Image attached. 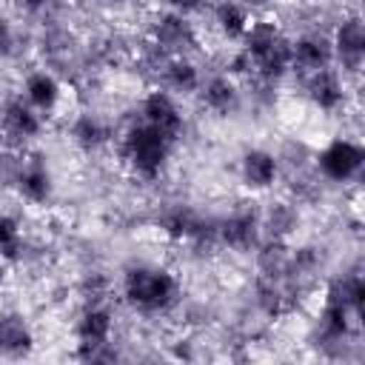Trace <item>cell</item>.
<instances>
[{
  "label": "cell",
  "instance_id": "6da1fadb",
  "mask_svg": "<svg viewBox=\"0 0 365 365\" xmlns=\"http://www.w3.org/2000/svg\"><path fill=\"white\" fill-rule=\"evenodd\" d=\"M242 51L251 57V68L265 80H277L291 68V40L271 20H257L242 34Z\"/></svg>",
  "mask_w": 365,
  "mask_h": 365
},
{
  "label": "cell",
  "instance_id": "7a4b0ae2",
  "mask_svg": "<svg viewBox=\"0 0 365 365\" xmlns=\"http://www.w3.org/2000/svg\"><path fill=\"white\" fill-rule=\"evenodd\" d=\"M123 297L140 311H163L177 297V279L157 265H134L123 277Z\"/></svg>",
  "mask_w": 365,
  "mask_h": 365
},
{
  "label": "cell",
  "instance_id": "3957f363",
  "mask_svg": "<svg viewBox=\"0 0 365 365\" xmlns=\"http://www.w3.org/2000/svg\"><path fill=\"white\" fill-rule=\"evenodd\" d=\"M123 160L128 163V168L137 174V177H145V180H154L165 163H168V154H171V140H165L160 131H154L151 125L140 123V125H131L123 137Z\"/></svg>",
  "mask_w": 365,
  "mask_h": 365
},
{
  "label": "cell",
  "instance_id": "277c9868",
  "mask_svg": "<svg viewBox=\"0 0 365 365\" xmlns=\"http://www.w3.org/2000/svg\"><path fill=\"white\" fill-rule=\"evenodd\" d=\"M77 334V356L83 359H111L114 354L108 351L111 342V314L100 305H91L88 311H83V317L74 325Z\"/></svg>",
  "mask_w": 365,
  "mask_h": 365
},
{
  "label": "cell",
  "instance_id": "5b68a950",
  "mask_svg": "<svg viewBox=\"0 0 365 365\" xmlns=\"http://www.w3.org/2000/svg\"><path fill=\"white\" fill-rule=\"evenodd\" d=\"M362 160H365V151H362L359 143L345 140V137H336V140H331V143L319 151L317 165H319V171H322L328 180L345 182V180H351V177L359 174Z\"/></svg>",
  "mask_w": 365,
  "mask_h": 365
},
{
  "label": "cell",
  "instance_id": "8992f818",
  "mask_svg": "<svg viewBox=\"0 0 365 365\" xmlns=\"http://www.w3.org/2000/svg\"><path fill=\"white\" fill-rule=\"evenodd\" d=\"M143 123L151 125L154 131H160V134H163L165 140H171V143H174V140L182 134V128H185V120H182V114H180L174 97H171L168 91H163V88L151 91V94L143 100Z\"/></svg>",
  "mask_w": 365,
  "mask_h": 365
},
{
  "label": "cell",
  "instance_id": "52a82bcc",
  "mask_svg": "<svg viewBox=\"0 0 365 365\" xmlns=\"http://www.w3.org/2000/svg\"><path fill=\"white\" fill-rule=\"evenodd\" d=\"M334 57L342 63V68L348 71H356L362 66V57H365V29L359 23V17H348L336 26V34H334Z\"/></svg>",
  "mask_w": 365,
  "mask_h": 365
},
{
  "label": "cell",
  "instance_id": "ba28073f",
  "mask_svg": "<svg viewBox=\"0 0 365 365\" xmlns=\"http://www.w3.org/2000/svg\"><path fill=\"white\" fill-rule=\"evenodd\" d=\"M0 131L6 134V140H9L11 145H23L26 140L37 137V134H40V117H37V108H31V106L23 103V100H11V103L3 108Z\"/></svg>",
  "mask_w": 365,
  "mask_h": 365
},
{
  "label": "cell",
  "instance_id": "9c48e42d",
  "mask_svg": "<svg viewBox=\"0 0 365 365\" xmlns=\"http://www.w3.org/2000/svg\"><path fill=\"white\" fill-rule=\"evenodd\" d=\"M197 40L194 34V26L180 14V11H171V14H163L157 23H154V43L163 48V51H185L191 48Z\"/></svg>",
  "mask_w": 365,
  "mask_h": 365
},
{
  "label": "cell",
  "instance_id": "30bf717a",
  "mask_svg": "<svg viewBox=\"0 0 365 365\" xmlns=\"http://www.w3.org/2000/svg\"><path fill=\"white\" fill-rule=\"evenodd\" d=\"M331 60H334V48L319 34H305L297 43H291V66L294 68H302L305 74L319 71V68H328Z\"/></svg>",
  "mask_w": 365,
  "mask_h": 365
},
{
  "label": "cell",
  "instance_id": "8fae6325",
  "mask_svg": "<svg viewBox=\"0 0 365 365\" xmlns=\"http://www.w3.org/2000/svg\"><path fill=\"white\" fill-rule=\"evenodd\" d=\"M14 188L20 191V197H26L34 205L46 202L51 197V174H48L46 163L40 157L23 160V165L17 171V180H14Z\"/></svg>",
  "mask_w": 365,
  "mask_h": 365
},
{
  "label": "cell",
  "instance_id": "7c38bea8",
  "mask_svg": "<svg viewBox=\"0 0 365 365\" xmlns=\"http://www.w3.org/2000/svg\"><path fill=\"white\" fill-rule=\"evenodd\" d=\"M305 88H308L311 103L317 108H322V111H336L342 106V100H345L342 80H339L336 71H331V66L328 68H319V71H311Z\"/></svg>",
  "mask_w": 365,
  "mask_h": 365
},
{
  "label": "cell",
  "instance_id": "4fadbf2b",
  "mask_svg": "<svg viewBox=\"0 0 365 365\" xmlns=\"http://www.w3.org/2000/svg\"><path fill=\"white\" fill-rule=\"evenodd\" d=\"M277 171H279V168H277L274 154H268V151H262V148H251V151H245L242 160H240L242 182H245L248 188H254V191L271 188L274 180H277Z\"/></svg>",
  "mask_w": 365,
  "mask_h": 365
},
{
  "label": "cell",
  "instance_id": "5bb4252c",
  "mask_svg": "<svg viewBox=\"0 0 365 365\" xmlns=\"http://www.w3.org/2000/svg\"><path fill=\"white\" fill-rule=\"evenodd\" d=\"M257 231H259L257 217L248 214V211H237V214H231L228 220H222V222L217 225V237H220L228 248H234V251H248V248H254V245H257Z\"/></svg>",
  "mask_w": 365,
  "mask_h": 365
},
{
  "label": "cell",
  "instance_id": "9a60e30c",
  "mask_svg": "<svg viewBox=\"0 0 365 365\" xmlns=\"http://www.w3.org/2000/svg\"><path fill=\"white\" fill-rule=\"evenodd\" d=\"M34 345L31 328L20 314H0V354L26 356Z\"/></svg>",
  "mask_w": 365,
  "mask_h": 365
},
{
  "label": "cell",
  "instance_id": "2e32d148",
  "mask_svg": "<svg viewBox=\"0 0 365 365\" xmlns=\"http://www.w3.org/2000/svg\"><path fill=\"white\" fill-rule=\"evenodd\" d=\"M26 100L37 111H51L60 103V83L46 71H34L26 80Z\"/></svg>",
  "mask_w": 365,
  "mask_h": 365
},
{
  "label": "cell",
  "instance_id": "e0dca14e",
  "mask_svg": "<svg viewBox=\"0 0 365 365\" xmlns=\"http://www.w3.org/2000/svg\"><path fill=\"white\" fill-rule=\"evenodd\" d=\"M214 23L220 26V31H222L228 40H240V37L248 31V26H251L245 6H240V3H234V0H222V3L217 6Z\"/></svg>",
  "mask_w": 365,
  "mask_h": 365
},
{
  "label": "cell",
  "instance_id": "ac0fdd59",
  "mask_svg": "<svg viewBox=\"0 0 365 365\" xmlns=\"http://www.w3.org/2000/svg\"><path fill=\"white\" fill-rule=\"evenodd\" d=\"M163 77H165V86L180 91V94H188V91H197L200 88V71L191 60L185 57H171L163 68Z\"/></svg>",
  "mask_w": 365,
  "mask_h": 365
},
{
  "label": "cell",
  "instance_id": "d6986e66",
  "mask_svg": "<svg viewBox=\"0 0 365 365\" xmlns=\"http://www.w3.org/2000/svg\"><path fill=\"white\" fill-rule=\"evenodd\" d=\"M202 103L217 114H228L237 106V86L228 77H214L202 86Z\"/></svg>",
  "mask_w": 365,
  "mask_h": 365
},
{
  "label": "cell",
  "instance_id": "ffe728a7",
  "mask_svg": "<svg viewBox=\"0 0 365 365\" xmlns=\"http://www.w3.org/2000/svg\"><path fill=\"white\" fill-rule=\"evenodd\" d=\"M71 137H74L77 145H83V148H97L100 143H106L108 131H106V125H103L97 117L83 114V117L74 120V125H71Z\"/></svg>",
  "mask_w": 365,
  "mask_h": 365
},
{
  "label": "cell",
  "instance_id": "44dd1931",
  "mask_svg": "<svg viewBox=\"0 0 365 365\" xmlns=\"http://www.w3.org/2000/svg\"><path fill=\"white\" fill-rule=\"evenodd\" d=\"M23 251V234L20 222L14 217H0V257L3 259H17Z\"/></svg>",
  "mask_w": 365,
  "mask_h": 365
},
{
  "label": "cell",
  "instance_id": "7402d4cb",
  "mask_svg": "<svg viewBox=\"0 0 365 365\" xmlns=\"http://www.w3.org/2000/svg\"><path fill=\"white\" fill-rule=\"evenodd\" d=\"M171 11H180V14H185V11H197L205 0H163Z\"/></svg>",
  "mask_w": 365,
  "mask_h": 365
},
{
  "label": "cell",
  "instance_id": "603a6c76",
  "mask_svg": "<svg viewBox=\"0 0 365 365\" xmlns=\"http://www.w3.org/2000/svg\"><path fill=\"white\" fill-rule=\"evenodd\" d=\"M11 51V29L6 20H0V57H6Z\"/></svg>",
  "mask_w": 365,
  "mask_h": 365
},
{
  "label": "cell",
  "instance_id": "cb8c5ba5",
  "mask_svg": "<svg viewBox=\"0 0 365 365\" xmlns=\"http://www.w3.org/2000/svg\"><path fill=\"white\" fill-rule=\"evenodd\" d=\"M20 3H23L29 11H40V9H46L51 0H20Z\"/></svg>",
  "mask_w": 365,
  "mask_h": 365
},
{
  "label": "cell",
  "instance_id": "d4e9b609",
  "mask_svg": "<svg viewBox=\"0 0 365 365\" xmlns=\"http://www.w3.org/2000/svg\"><path fill=\"white\" fill-rule=\"evenodd\" d=\"M248 3H254V6H268V3H274V0H248Z\"/></svg>",
  "mask_w": 365,
  "mask_h": 365
},
{
  "label": "cell",
  "instance_id": "484cf974",
  "mask_svg": "<svg viewBox=\"0 0 365 365\" xmlns=\"http://www.w3.org/2000/svg\"><path fill=\"white\" fill-rule=\"evenodd\" d=\"M0 279H3V271H0Z\"/></svg>",
  "mask_w": 365,
  "mask_h": 365
}]
</instances>
